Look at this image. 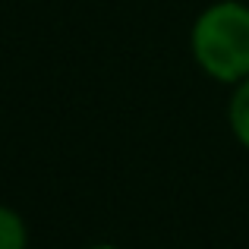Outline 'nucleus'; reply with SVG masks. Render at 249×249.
I'll return each mask as SVG.
<instances>
[{"mask_svg": "<svg viewBox=\"0 0 249 249\" xmlns=\"http://www.w3.org/2000/svg\"><path fill=\"white\" fill-rule=\"evenodd\" d=\"M189 48L212 79L243 82L249 76V6L240 0H218L202 10L189 35Z\"/></svg>", "mask_w": 249, "mask_h": 249, "instance_id": "f257e3e1", "label": "nucleus"}, {"mask_svg": "<svg viewBox=\"0 0 249 249\" xmlns=\"http://www.w3.org/2000/svg\"><path fill=\"white\" fill-rule=\"evenodd\" d=\"M0 249H25V224L13 208L0 205Z\"/></svg>", "mask_w": 249, "mask_h": 249, "instance_id": "7ed1b4c3", "label": "nucleus"}, {"mask_svg": "<svg viewBox=\"0 0 249 249\" xmlns=\"http://www.w3.org/2000/svg\"><path fill=\"white\" fill-rule=\"evenodd\" d=\"M91 249H117V246H107V243H98V246H91Z\"/></svg>", "mask_w": 249, "mask_h": 249, "instance_id": "20e7f679", "label": "nucleus"}, {"mask_svg": "<svg viewBox=\"0 0 249 249\" xmlns=\"http://www.w3.org/2000/svg\"><path fill=\"white\" fill-rule=\"evenodd\" d=\"M227 117H231L233 136L249 148V76L243 82H237V91H233V98H231V110H227Z\"/></svg>", "mask_w": 249, "mask_h": 249, "instance_id": "f03ea898", "label": "nucleus"}]
</instances>
